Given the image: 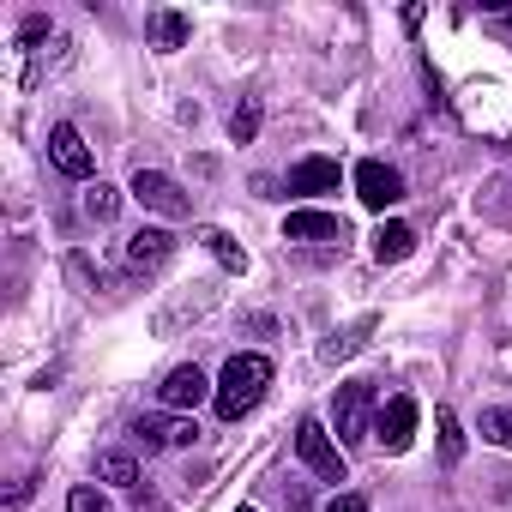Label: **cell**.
<instances>
[{
    "label": "cell",
    "instance_id": "21",
    "mask_svg": "<svg viewBox=\"0 0 512 512\" xmlns=\"http://www.w3.org/2000/svg\"><path fill=\"white\" fill-rule=\"evenodd\" d=\"M67 512H109V500H103L91 482H79V488L67 494Z\"/></svg>",
    "mask_w": 512,
    "mask_h": 512
},
{
    "label": "cell",
    "instance_id": "3",
    "mask_svg": "<svg viewBox=\"0 0 512 512\" xmlns=\"http://www.w3.org/2000/svg\"><path fill=\"white\" fill-rule=\"evenodd\" d=\"M296 452H302V464H308V470H314L320 482H344V476H350V464H344L338 440H332V434H326V428H320L314 416H308V422L296 428Z\"/></svg>",
    "mask_w": 512,
    "mask_h": 512
},
{
    "label": "cell",
    "instance_id": "23",
    "mask_svg": "<svg viewBox=\"0 0 512 512\" xmlns=\"http://www.w3.org/2000/svg\"><path fill=\"white\" fill-rule=\"evenodd\" d=\"M241 512H253V506H241Z\"/></svg>",
    "mask_w": 512,
    "mask_h": 512
},
{
    "label": "cell",
    "instance_id": "16",
    "mask_svg": "<svg viewBox=\"0 0 512 512\" xmlns=\"http://www.w3.org/2000/svg\"><path fill=\"white\" fill-rule=\"evenodd\" d=\"M187 31H193V25H187L181 13H151V43H157V49H181Z\"/></svg>",
    "mask_w": 512,
    "mask_h": 512
},
{
    "label": "cell",
    "instance_id": "11",
    "mask_svg": "<svg viewBox=\"0 0 512 512\" xmlns=\"http://www.w3.org/2000/svg\"><path fill=\"white\" fill-rule=\"evenodd\" d=\"M338 181H344V169H338V157H302L296 169H290V193H302V199H314V193H338Z\"/></svg>",
    "mask_w": 512,
    "mask_h": 512
},
{
    "label": "cell",
    "instance_id": "4",
    "mask_svg": "<svg viewBox=\"0 0 512 512\" xmlns=\"http://www.w3.org/2000/svg\"><path fill=\"white\" fill-rule=\"evenodd\" d=\"M127 193H133L145 211H157V217H187V211H193V199L181 193V181H175V175H163V169H139Z\"/></svg>",
    "mask_w": 512,
    "mask_h": 512
},
{
    "label": "cell",
    "instance_id": "22",
    "mask_svg": "<svg viewBox=\"0 0 512 512\" xmlns=\"http://www.w3.org/2000/svg\"><path fill=\"white\" fill-rule=\"evenodd\" d=\"M326 512H368V500H362V494H332Z\"/></svg>",
    "mask_w": 512,
    "mask_h": 512
},
{
    "label": "cell",
    "instance_id": "18",
    "mask_svg": "<svg viewBox=\"0 0 512 512\" xmlns=\"http://www.w3.org/2000/svg\"><path fill=\"white\" fill-rule=\"evenodd\" d=\"M97 476H103V482H121V488H133V482H139V464H133L127 452H103V458H97Z\"/></svg>",
    "mask_w": 512,
    "mask_h": 512
},
{
    "label": "cell",
    "instance_id": "1",
    "mask_svg": "<svg viewBox=\"0 0 512 512\" xmlns=\"http://www.w3.org/2000/svg\"><path fill=\"white\" fill-rule=\"evenodd\" d=\"M266 386H272V362L266 356H253V350H241V356H229L223 362V374H217V416L223 422H241L253 404L266 398Z\"/></svg>",
    "mask_w": 512,
    "mask_h": 512
},
{
    "label": "cell",
    "instance_id": "15",
    "mask_svg": "<svg viewBox=\"0 0 512 512\" xmlns=\"http://www.w3.org/2000/svg\"><path fill=\"white\" fill-rule=\"evenodd\" d=\"M434 428H440V464L452 470V464L464 458V428H458V416H452V410H434Z\"/></svg>",
    "mask_w": 512,
    "mask_h": 512
},
{
    "label": "cell",
    "instance_id": "10",
    "mask_svg": "<svg viewBox=\"0 0 512 512\" xmlns=\"http://www.w3.org/2000/svg\"><path fill=\"white\" fill-rule=\"evenodd\" d=\"M169 253H175V235L157 229V223H145V229H133V241H127V266H133V272H157V266H169Z\"/></svg>",
    "mask_w": 512,
    "mask_h": 512
},
{
    "label": "cell",
    "instance_id": "2",
    "mask_svg": "<svg viewBox=\"0 0 512 512\" xmlns=\"http://www.w3.org/2000/svg\"><path fill=\"white\" fill-rule=\"evenodd\" d=\"M332 428H338V440H344V446L374 440V386H368V380L338 386V398H332Z\"/></svg>",
    "mask_w": 512,
    "mask_h": 512
},
{
    "label": "cell",
    "instance_id": "8",
    "mask_svg": "<svg viewBox=\"0 0 512 512\" xmlns=\"http://www.w3.org/2000/svg\"><path fill=\"white\" fill-rule=\"evenodd\" d=\"M374 440L386 446V452H404L410 440H416V398H386L380 404V416H374Z\"/></svg>",
    "mask_w": 512,
    "mask_h": 512
},
{
    "label": "cell",
    "instance_id": "5",
    "mask_svg": "<svg viewBox=\"0 0 512 512\" xmlns=\"http://www.w3.org/2000/svg\"><path fill=\"white\" fill-rule=\"evenodd\" d=\"M49 163H55L61 175H73V181H91V169H97V157H91V145H85V133H79L73 121L49 127Z\"/></svg>",
    "mask_w": 512,
    "mask_h": 512
},
{
    "label": "cell",
    "instance_id": "12",
    "mask_svg": "<svg viewBox=\"0 0 512 512\" xmlns=\"http://www.w3.org/2000/svg\"><path fill=\"white\" fill-rule=\"evenodd\" d=\"M344 235L350 229L332 211H290V223H284V241H344Z\"/></svg>",
    "mask_w": 512,
    "mask_h": 512
},
{
    "label": "cell",
    "instance_id": "6",
    "mask_svg": "<svg viewBox=\"0 0 512 512\" xmlns=\"http://www.w3.org/2000/svg\"><path fill=\"white\" fill-rule=\"evenodd\" d=\"M356 199L374 205V211H386V205L404 199V175H398L392 163H380V157H362V163H356Z\"/></svg>",
    "mask_w": 512,
    "mask_h": 512
},
{
    "label": "cell",
    "instance_id": "7",
    "mask_svg": "<svg viewBox=\"0 0 512 512\" xmlns=\"http://www.w3.org/2000/svg\"><path fill=\"white\" fill-rule=\"evenodd\" d=\"M157 398L169 404V410H199L205 398H217V386L193 368V362H181V368H169L163 374V386H157Z\"/></svg>",
    "mask_w": 512,
    "mask_h": 512
},
{
    "label": "cell",
    "instance_id": "14",
    "mask_svg": "<svg viewBox=\"0 0 512 512\" xmlns=\"http://www.w3.org/2000/svg\"><path fill=\"white\" fill-rule=\"evenodd\" d=\"M199 241L211 247V260H217L223 272H235V278L247 272V253H241V241H235L229 229H199Z\"/></svg>",
    "mask_w": 512,
    "mask_h": 512
},
{
    "label": "cell",
    "instance_id": "9",
    "mask_svg": "<svg viewBox=\"0 0 512 512\" xmlns=\"http://www.w3.org/2000/svg\"><path fill=\"white\" fill-rule=\"evenodd\" d=\"M133 434H139V446H145V452H163V446H193V440H199L193 416H139V422H133Z\"/></svg>",
    "mask_w": 512,
    "mask_h": 512
},
{
    "label": "cell",
    "instance_id": "13",
    "mask_svg": "<svg viewBox=\"0 0 512 512\" xmlns=\"http://www.w3.org/2000/svg\"><path fill=\"white\" fill-rule=\"evenodd\" d=\"M416 253V229L410 223H380L374 229V260L380 266H398V260H410Z\"/></svg>",
    "mask_w": 512,
    "mask_h": 512
},
{
    "label": "cell",
    "instance_id": "19",
    "mask_svg": "<svg viewBox=\"0 0 512 512\" xmlns=\"http://www.w3.org/2000/svg\"><path fill=\"white\" fill-rule=\"evenodd\" d=\"M476 434H482L488 446H506V452H512V410H482Z\"/></svg>",
    "mask_w": 512,
    "mask_h": 512
},
{
    "label": "cell",
    "instance_id": "17",
    "mask_svg": "<svg viewBox=\"0 0 512 512\" xmlns=\"http://www.w3.org/2000/svg\"><path fill=\"white\" fill-rule=\"evenodd\" d=\"M121 211V193L109 187V181H97V187H85V217H97V223H109Z\"/></svg>",
    "mask_w": 512,
    "mask_h": 512
},
{
    "label": "cell",
    "instance_id": "20",
    "mask_svg": "<svg viewBox=\"0 0 512 512\" xmlns=\"http://www.w3.org/2000/svg\"><path fill=\"white\" fill-rule=\"evenodd\" d=\"M253 133H260V103H241V109L229 115V139H235V145H247Z\"/></svg>",
    "mask_w": 512,
    "mask_h": 512
}]
</instances>
